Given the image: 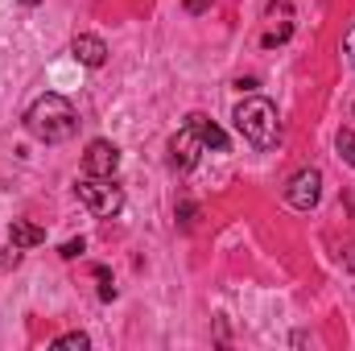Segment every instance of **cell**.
Here are the masks:
<instances>
[{
  "instance_id": "cell-4",
  "label": "cell",
  "mask_w": 355,
  "mask_h": 351,
  "mask_svg": "<svg viewBox=\"0 0 355 351\" xmlns=\"http://www.w3.org/2000/svg\"><path fill=\"white\" fill-rule=\"evenodd\" d=\"M318 198H322V174H318L314 166H306V170H297V174L289 178V186H285V203H289L293 211H314Z\"/></svg>"
},
{
  "instance_id": "cell-14",
  "label": "cell",
  "mask_w": 355,
  "mask_h": 351,
  "mask_svg": "<svg viewBox=\"0 0 355 351\" xmlns=\"http://www.w3.org/2000/svg\"><path fill=\"white\" fill-rule=\"evenodd\" d=\"M83 252H87V240H83V236L62 244V257H67V261H75V257H83Z\"/></svg>"
},
{
  "instance_id": "cell-16",
  "label": "cell",
  "mask_w": 355,
  "mask_h": 351,
  "mask_svg": "<svg viewBox=\"0 0 355 351\" xmlns=\"http://www.w3.org/2000/svg\"><path fill=\"white\" fill-rule=\"evenodd\" d=\"M178 211H182V223H186V228H190V223H194V207H190V203H182V207H178Z\"/></svg>"
},
{
  "instance_id": "cell-7",
  "label": "cell",
  "mask_w": 355,
  "mask_h": 351,
  "mask_svg": "<svg viewBox=\"0 0 355 351\" xmlns=\"http://www.w3.org/2000/svg\"><path fill=\"white\" fill-rule=\"evenodd\" d=\"M268 21H281L277 29H268L265 37V50H272V46H281V42H289V33H293V8H289V0H272L268 4Z\"/></svg>"
},
{
  "instance_id": "cell-17",
  "label": "cell",
  "mask_w": 355,
  "mask_h": 351,
  "mask_svg": "<svg viewBox=\"0 0 355 351\" xmlns=\"http://www.w3.org/2000/svg\"><path fill=\"white\" fill-rule=\"evenodd\" d=\"M202 8H211V0H186V12H202Z\"/></svg>"
},
{
  "instance_id": "cell-10",
  "label": "cell",
  "mask_w": 355,
  "mask_h": 351,
  "mask_svg": "<svg viewBox=\"0 0 355 351\" xmlns=\"http://www.w3.org/2000/svg\"><path fill=\"white\" fill-rule=\"evenodd\" d=\"M8 240H12V248H37V244H46V232H42L37 223L12 219V223H8Z\"/></svg>"
},
{
  "instance_id": "cell-9",
  "label": "cell",
  "mask_w": 355,
  "mask_h": 351,
  "mask_svg": "<svg viewBox=\"0 0 355 351\" xmlns=\"http://www.w3.org/2000/svg\"><path fill=\"white\" fill-rule=\"evenodd\" d=\"M71 54L83 62V67H103L107 62V46H103V37H95V33H79L75 42H71Z\"/></svg>"
},
{
  "instance_id": "cell-1",
  "label": "cell",
  "mask_w": 355,
  "mask_h": 351,
  "mask_svg": "<svg viewBox=\"0 0 355 351\" xmlns=\"http://www.w3.org/2000/svg\"><path fill=\"white\" fill-rule=\"evenodd\" d=\"M75 128H79V112H75V103H71L67 95H58V91L37 95V99L29 103V112H25V132H29L33 141H42V145H62V141L75 137Z\"/></svg>"
},
{
  "instance_id": "cell-15",
  "label": "cell",
  "mask_w": 355,
  "mask_h": 351,
  "mask_svg": "<svg viewBox=\"0 0 355 351\" xmlns=\"http://www.w3.org/2000/svg\"><path fill=\"white\" fill-rule=\"evenodd\" d=\"M343 54H347V62L355 67V25H352V33L343 37Z\"/></svg>"
},
{
  "instance_id": "cell-11",
  "label": "cell",
  "mask_w": 355,
  "mask_h": 351,
  "mask_svg": "<svg viewBox=\"0 0 355 351\" xmlns=\"http://www.w3.org/2000/svg\"><path fill=\"white\" fill-rule=\"evenodd\" d=\"M54 348H58V351H87L91 339L83 335V331H71V335H58V339H54Z\"/></svg>"
},
{
  "instance_id": "cell-5",
  "label": "cell",
  "mask_w": 355,
  "mask_h": 351,
  "mask_svg": "<svg viewBox=\"0 0 355 351\" xmlns=\"http://www.w3.org/2000/svg\"><path fill=\"white\" fill-rule=\"evenodd\" d=\"M83 170L95 178H116V170H120V149L112 141H91L87 153H83Z\"/></svg>"
},
{
  "instance_id": "cell-8",
  "label": "cell",
  "mask_w": 355,
  "mask_h": 351,
  "mask_svg": "<svg viewBox=\"0 0 355 351\" xmlns=\"http://www.w3.org/2000/svg\"><path fill=\"white\" fill-rule=\"evenodd\" d=\"M186 128H194V137H198L207 149H215V153H223V149H227V132H223L215 120H207L202 112H190V116H186Z\"/></svg>"
},
{
  "instance_id": "cell-12",
  "label": "cell",
  "mask_w": 355,
  "mask_h": 351,
  "mask_svg": "<svg viewBox=\"0 0 355 351\" xmlns=\"http://www.w3.org/2000/svg\"><path fill=\"white\" fill-rule=\"evenodd\" d=\"M335 149H339V157H343V162H347V166L355 170V132H352V128H343V132H339Z\"/></svg>"
},
{
  "instance_id": "cell-2",
  "label": "cell",
  "mask_w": 355,
  "mask_h": 351,
  "mask_svg": "<svg viewBox=\"0 0 355 351\" xmlns=\"http://www.w3.org/2000/svg\"><path fill=\"white\" fill-rule=\"evenodd\" d=\"M236 128H240V137L252 145V149H272L277 145V137H281V120H277V108L268 103L265 95H252V99H244L240 108H236Z\"/></svg>"
},
{
  "instance_id": "cell-6",
  "label": "cell",
  "mask_w": 355,
  "mask_h": 351,
  "mask_svg": "<svg viewBox=\"0 0 355 351\" xmlns=\"http://www.w3.org/2000/svg\"><path fill=\"white\" fill-rule=\"evenodd\" d=\"M202 149H207V145L194 137V128H182L174 141H170V166H174V170H194Z\"/></svg>"
},
{
  "instance_id": "cell-18",
  "label": "cell",
  "mask_w": 355,
  "mask_h": 351,
  "mask_svg": "<svg viewBox=\"0 0 355 351\" xmlns=\"http://www.w3.org/2000/svg\"><path fill=\"white\" fill-rule=\"evenodd\" d=\"M21 4H29V8H33V4H42V0H21Z\"/></svg>"
},
{
  "instance_id": "cell-3",
  "label": "cell",
  "mask_w": 355,
  "mask_h": 351,
  "mask_svg": "<svg viewBox=\"0 0 355 351\" xmlns=\"http://www.w3.org/2000/svg\"><path fill=\"white\" fill-rule=\"evenodd\" d=\"M75 190H79V203L87 207L95 219H116V215L124 211V186H116V178L87 174Z\"/></svg>"
},
{
  "instance_id": "cell-13",
  "label": "cell",
  "mask_w": 355,
  "mask_h": 351,
  "mask_svg": "<svg viewBox=\"0 0 355 351\" xmlns=\"http://www.w3.org/2000/svg\"><path fill=\"white\" fill-rule=\"evenodd\" d=\"M95 277H99V298H103V302H112V298H116V285H112V273H107V268L99 264V268H95Z\"/></svg>"
}]
</instances>
